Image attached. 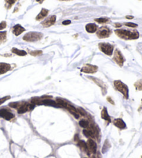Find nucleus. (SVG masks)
<instances>
[{
  "label": "nucleus",
  "mask_w": 142,
  "mask_h": 158,
  "mask_svg": "<svg viewBox=\"0 0 142 158\" xmlns=\"http://www.w3.org/2000/svg\"><path fill=\"white\" fill-rule=\"evenodd\" d=\"M115 33L120 38L123 40H136L139 37V33L137 30H129L125 29H117L115 30Z\"/></svg>",
  "instance_id": "1"
},
{
  "label": "nucleus",
  "mask_w": 142,
  "mask_h": 158,
  "mask_svg": "<svg viewBox=\"0 0 142 158\" xmlns=\"http://www.w3.org/2000/svg\"><path fill=\"white\" fill-rule=\"evenodd\" d=\"M43 37V34L39 32H29L25 34L23 37V40L26 42H36L41 40Z\"/></svg>",
  "instance_id": "2"
},
{
  "label": "nucleus",
  "mask_w": 142,
  "mask_h": 158,
  "mask_svg": "<svg viewBox=\"0 0 142 158\" xmlns=\"http://www.w3.org/2000/svg\"><path fill=\"white\" fill-rule=\"evenodd\" d=\"M114 85L116 90L120 91L125 98H128V87L125 84H124L121 80H115L114 82Z\"/></svg>",
  "instance_id": "3"
},
{
  "label": "nucleus",
  "mask_w": 142,
  "mask_h": 158,
  "mask_svg": "<svg viewBox=\"0 0 142 158\" xmlns=\"http://www.w3.org/2000/svg\"><path fill=\"white\" fill-rule=\"evenodd\" d=\"M98 47H99L100 51L107 55H112L113 51H114V46L109 44V43H99Z\"/></svg>",
  "instance_id": "4"
},
{
  "label": "nucleus",
  "mask_w": 142,
  "mask_h": 158,
  "mask_svg": "<svg viewBox=\"0 0 142 158\" xmlns=\"http://www.w3.org/2000/svg\"><path fill=\"white\" fill-rule=\"evenodd\" d=\"M111 30L107 26H102L97 30L96 35L99 38H106L111 35Z\"/></svg>",
  "instance_id": "5"
},
{
  "label": "nucleus",
  "mask_w": 142,
  "mask_h": 158,
  "mask_svg": "<svg viewBox=\"0 0 142 158\" xmlns=\"http://www.w3.org/2000/svg\"><path fill=\"white\" fill-rule=\"evenodd\" d=\"M35 107L34 104L33 103H21L20 106L17 108V112L19 114H23L28 111L31 110Z\"/></svg>",
  "instance_id": "6"
},
{
  "label": "nucleus",
  "mask_w": 142,
  "mask_h": 158,
  "mask_svg": "<svg viewBox=\"0 0 142 158\" xmlns=\"http://www.w3.org/2000/svg\"><path fill=\"white\" fill-rule=\"evenodd\" d=\"M113 59H114V60L120 66V67H122L124 62H125V58H124L123 55H122L121 52L118 49L115 50L114 58H113Z\"/></svg>",
  "instance_id": "7"
},
{
  "label": "nucleus",
  "mask_w": 142,
  "mask_h": 158,
  "mask_svg": "<svg viewBox=\"0 0 142 158\" xmlns=\"http://www.w3.org/2000/svg\"><path fill=\"white\" fill-rule=\"evenodd\" d=\"M98 70V67L95 65H92L90 64H87L84 65V67L81 69V71L87 73H94Z\"/></svg>",
  "instance_id": "8"
},
{
  "label": "nucleus",
  "mask_w": 142,
  "mask_h": 158,
  "mask_svg": "<svg viewBox=\"0 0 142 158\" xmlns=\"http://www.w3.org/2000/svg\"><path fill=\"white\" fill-rule=\"evenodd\" d=\"M55 20H56V16L51 15L48 18H46L44 21H43V22H42V25L44 27H49V26L55 24Z\"/></svg>",
  "instance_id": "9"
},
{
  "label": "nucleus",
  "mask_w": 142,
  "mask_h": 158,
  "mask_svg": "<svg viewBox=\"0 0 142 158\" xmlns=\"http://www.w3.org/2000/svg\"><path fill=\"white\" fill-rule=\"evenodd\" d=\"M0 116L6 120H10L12 118H14L13 114H12L11 112L6 109H0Z\"/></svg>",
  "instance_id": "10"
},
{
  "label": "nucleus",
  "mask_w": 142,
  "mask_h": 158,
  "mask_svg": "<svg viewBox=\"0 0 142 158\" xmlns=\"http://www.w3.org/2000/svg\"><path fill=\"white\" fill-rule=\"evenodd\" d=\"M87 145L89 152H92V153H95L96 152L97 145L94 141H93L92 139H89L87 143Z\"/></svg>",
  "instance_id": "11"
},
{
  "label": "nucleus",
  "mask_w": 142,
  "mask_h": 158,
  "mask_svg": "<svg viewBox=\"0 0 142 158\" xmlns=\"http://www.w3.org/2000/svg\"><path fill=\"white\" fill-rule=\"evenodd\" d=\"M12 31L14 35H15L16 36H18L21 33H22L23 32L25 31V28L22 27L20 24H16L15 26H14L12 27Z\"/></svg>",
  "instance_id": "12"
},
{
  "label": "nucleus",
  "mask_w": 142,
  "mask_h": 158,
  "mask_svg": "<svg viewBox=\"0 0 142 158\" xmlns=\"http://www.w3.org/2000/svg\"><path fill=\"white\" fill-rule=\"evenodd\" d=\"M66 108L69 111V112H71V114H72L73 115L75 116V118H77V119L79 118V116H80V113L78 112V109H77L76 107H74L71 105H70V104L67 103L66 105Z\"/></svg>",
  "instance_id": "13"
},
{
  "label": "nucleus",
  "mask_w": 142,
  "mask_h": 158,
  "mask_svg": "<svg viewBox=\"0 0 142 158\" xmlns=\"http://www.w3.org/2000/svg\"><path fill=\"white\" fill-rule=\"evenodd\" d=\"M11 69L10 64L5 62H0V75L6 73Z\"/></svg>",
  "instance_id": "14"
},
{
  "label": "nucleus",
  "mask_w": 142,
  "mask_h": 158,
  "mask_svg": "<svg viewBox=\"0 0 142 158\" xmlns=\"http://www.w3.org/2000/svg\"><path fill=\"white\" fill-rule=\"evenodd\" d=\"M89 78H91V80H93V81H94L98 85L100 88L102 89V91H103V94H105L106 93V87L105 85V84H104V82L103 81H101V80H99V79L96 78H92V77H89Z\"/></svg>",
  "instance_id": "15"
},
{
  "label": "nucleus",
  "mask_w": 142,
  "mask_h": 158,
  "mask_svg": "<svg viewBox=\"0 0 142 158\" xmlns=\"http://www.w3.org/2000/svg\"><path fill=\"white\" fill-rule=\"evenodd\" d=\"M113 123H114V125L115 126H116L117 128L120 129H125L126 128L125 123L121 119H114Z\"/></svg>",
  "instance_id": "16"
},
{
  "label": "nucleus",
  "mask_w": 142,
  "mask_h": 158,
  "mask_svg": "<svg viewBox=\"0 0 142 158\" xmlns=\"http://www.w3.org/2000/svg\"><path fill=\"white\" fill-rule=\"evenodd\" d=\"M85 29L88 33H95L97 29H98V27L95 24H93V23H90V24H88L86 25Z\"/></svg>",
  "instance_id": "17"
},
{
  "label": "nucleus",
  "mask_w": 142,
  "mask_h": 158,
  "mask_svg": "<svg viewBox=\"0 0 142 158\" xmlns=\"http://www.w3.org/2000/svg\"><path fill=\"white\" fill-rule=\"evenodd\" d=\"M48 10L47 9H45V8H42V10H41V11L37 15V16L36 17V20L37 21H39L41 20V19H42L43 18H44V17H46V15L48 14Z\"/></svg>",
  "instance_id": "18"
},
{
  "label": "nucleus",
  "mask_w": 142,
  "mask_h": 158,
  "mask_svg": "<svg viewBox=\"0 0 142 158\" xmlns=\"http://www.w3.org/2000/svg\"><path fill=\"white\" fill-rule=\"evenodd\" d=\"M101 117H102V119H103L104 120H105V121H109V122L111 121L110 116H109L108 112H107V108H106V107H104V108L103 109V110H102V112H101Z\"/></svg>",
  "instance_id": "19"
},
{
  "label": "nucleus",
  "mask_w": 142,
  "mask_h": 158,
  "mask_svg": "<svg viewBox=\"0 0 142 158\" xmlns=\"http://www.w3.org/2000/svg\"><path fill=\"white\" fill-rule=\"evenodd\" d=\"M11 51L12 53L17 55H19V56H24V55H26V51H24V50H19L17 48H12Z\"/></svg>",
  "instance_id": "20"
},
{
  "label": "nucleus",
  "mask_w": 142,
  "mask_h": 158,
  "mask_svg": "<svg viewBox=\"0 0 142 158\" xmlns=\"http://www.w3.org/2000/svg\"><path fill=\"white\" fill-rule=\"evenodd\" d=\"M78 145L80 147V148L82 149V150H84V151H85L86 152H87V153L89 152V150H88L87 143L85 142V141H79L78 142Z\"/></svg>",
  "instance_id": "21"
},
{
  "label": "nucleus",
  "mask_w": 142,
  "mask_h": 158,
  "mask_svg": "<svg viewBox=\"0 0 142 158\" xmlns=\"http://www.w3.org/2000/svg\"><path fill=\"white\" fill-rule=\"evenodd\" d=\"M82 133L87 137H93V135L94 134V130H91V129H89V130H84Z\"/></svg>",
  "instance_id": "22"
},
{
  "label": "nucleus",
  "mask_w": 142,
  "mask_h": 158,
  "mask_svg": "<svg viewBox=\"0 0 142 158\" xmlns=\"http://www.w3.org/2000/svg\"><path fill=\"white\" fill-rule=\"evenodd\" d=\"M95 21L99 23V24H104V23L108 22L109 21V19L107 18V17H100V18L95 19Z\"/></svg>",
  "instance_id": "23"
},
{
  "label": "nucleus",
  "mask_w": 142,
  "mask_h": 158,
  "mask_svg": "<svg viewBox=\"0 0 142 158\" xmlns=\"http://www.w3.org/2000/svg\"><path fill=\"white\" fill-rule=\"evenodd\" d=\"M6 40V32H0V44L4 42Z\"/></svg>",
  "instance_id": "24"
},
{
  "label": "nucleus",
  "mask_w": 142,
  "mask_h": 158,
  "mask_svg": "<svg viewBox=\"0 0 142 158\" xmlns=\"http://www.w3.org/2000/svg\"><path fill=\"white\" fill-rule=\"evenodd\" d=\"M79 125H80V127H82V128H87L88 125H89V123H88L87 121H86V120H80V121H79Z\"/></svg>",
  "instance_id": "25"
},
{
  "label": "nucleus",
  "mask_w": 142,
  "mask_h": 158,
  "mask_svg": "<svg viewBox=\"0 0 142 158\" xmlns=\"http://www.w3.org/2000/svg\"><path fill=\"white\" fill-rule=\"evenodd\" d=\"M5 1H6L7 8H10L17 0H5Z\"/></svg>",
  "instance_id": "26"
},
{
  "label": "nucleus",
  "mask_w": 142,
  "mask_h": 158,
  "mask_svg": "<svg viewBox=\"0 0 142 158\" xmlns=\"http://www.w3.org/2000/svg\"><path fill=\"white\" fill-rule=\"evenodd\" d=\"M134 86H135L136 89L137 90H142V80H139L137 82H136Z\"/></svg>",
  "instance_id": "27"
},
{
  "label": "nucleus",
  "mask_w": 142,
  "mask_h": 158,
  "mask_svg": "<svg viewBox=\"0 0 142 158\" xmlns=\"http://www.w3.org/2000/svg\"><path fill=\"white\" fill-rule=\"evenodd\" d=\"M20 105L21 103H19V102H12V103H9V106L13 107V108H18Z\"/></svg>",
  "instance_id": "28"
},
{
  "label": "nucleus",
  "mask_w": 142,
  "mask_h": 158,
  "mask_svg": "<svg viewBox=\"0 0 142 158\" xmlns=\"http://www.w3.org/2000/svg\"><path fill=\"white\" fill-rule=\"evenodd\" d=\"M30 55H34V56H35V55H41L42 53V51H39V50H36V51H30Z\"/></svg>",
  "instance_id": "29"
},
{
  "label": "nucleus",
  "mask_w": 142,
  "mask_h": 158,
  "mask_svg": "<svg viewBox=\"0 0 142 158\" xmlns=\"http://www.w3.org/2000/svg\"><path fill=\"white\" fill-rule=\"evenodd\" d=\"M125 26H128V27H132V28H135L137 27L138 25L136 24H134V23H132V22H127V23H125Z\"/></svg>",
  "instance_id": "30"
},
{
  "label": "nucleus",
  "mask_w": 142,
  "mask_h": 158,
  "mask_svg": "<svg viewBox=\"0 0 142 158\" xmlns=\"http://www.w3.org/2000/svg\"><path fill=\"white\" fill-rule=\"evenodd\" d=\"M10 96H4V97H2L0 98V105H1V104H3L4 103L5 101H6L7 100L10 99Z\"/></svg>",
  "instance_id": "31"
},
{
  "label": "nucleus",
  "mask_w": 142,
  "mask_h": 158,
  "mask_svg": "<svg viewBox=\"0 0 142 158\" xmlns=\"http://www.w3.org/2000/svg\"><path fill=\"white\" fill-rule=\"evenodd\" d=\"M6 27V21H1V22L0 23V30L4 29Z\"/></svg>",
  "instance_id": "32"
},
{
  "label": "nucleus",
  "mask_w": 142,
  "mask_h": 158,
  "mask_svg": "<svg viewBox=\"0 0 142 158\" xmlns=\"http://www.w3.org/2000/svg\"><path fill=\"white\" fill-rule=\"evenodd\" d=\"M78 112L80 113V114H82V115H85V114H87L85 111L84 110V109H82V108H78Z\"/></svg>",
  "instance_id": "33"
},
{
  "label": "nucleus",
  "mask_w": 142,
  "mask_h": 158,
  "mask_svg": "<svg viewBox=\"0 0 142 158\" xmlns=\"http://www.w3.org/2000/svg\"><path fill=\"white\" fill-rule=\"evenodd\" d=\"M69 24H71V21L70 20H64L62 21V24L64 25H68Z\"/></svg>",
  "instance_id": "34"
},
{
  "label": "nucleus",
  "mask_w": 142,
  "mask_h": 158,
  "mask_svg": "<svg viewBox=\"0 0 142 158\" xmlns=\"http://www.w3.org/2000/svg\"><path fill=\"white\" fill-rule=\"evenodd\" d=\"M126 18L127 19H133L134 18V17H133V16H126Z\"/></svg>",
  "instance_id": "35"
},
{
  "label": "nucleus",
  "mask_w": 142,
  "mask_h": 158,
  "mask_svg": "<svg viewBox=\"0 0 142 158\" xmlns=\"http://www.w3.org/2000/svg\"><path fill=\"white\" fill-rule=\"evenodd\" d=\"M107 100H108V101H110V102H111V103L114 104V102H113V101H112V100H111V98H109V97H108V98H107Z\"/></svg>",
  "instance_id": "36"
},
{
  "label": "nucleus",
  "mask_w": 142,
  "mask_h": 158,
  "mask_svg": "<svg viewBox=\"0 0 142 158\" xmlns=\"http://www.w3.org/2000/svg\"><path fill=\"white\" fill-rule=\"evenodd\" d=\"M115 26H117V27H121V24H115Z\"/></svg>",
  "instance_id": "37"
},
{
  "label": "nucleus",
  "mask_w": 142,
  "mask_h": 158,
  "mask_svg": "<svg viewBox=\"0 0 142 158\" xmlns=\"http://www.w3.org/2000/svg\"><path fill=\"white\" fill-rule=\"evenodd\" d=\"M36 1H37V2H39V3H42V1H44V0H36Z\"/></svg>",
  "instance_id": "38"
},
{
  "label": "nucleus",
  "mask_w": 142,
  "mask_h": 158,
  "mask_svg": "<svg viewBox=\"0 0 142 158\" xmlns=\"http://www.w3.org/2000/svg\"><path fill=\"white\" fill-rule=\"evenodd\" d=\"M61 1H69V0H61Z\"/></svg>",
  "instance_id": "39"
}]
</instances>
